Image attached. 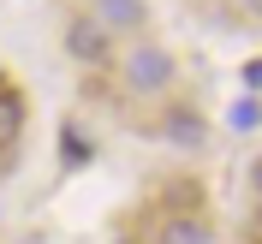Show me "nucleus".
<instances>
[{
	"mask_svg": "<svg viewBox=\"0 0 262 244\" xmlns=\"http://www.w3.org/2000/svg\"><path fill=\"white\" fill-rule=\"evenodd\" d=\"M167 143H179V149H203V119L196 114H167Z\"/></svg>",
	"mask_w": 262,
	"mask_h": 244,
	"instance_id": "20e7f679",
	"label": "nucleus"
},
{
	"mask_svg": "<svg viewBox=\"0 0 262 244\" xmlns=\"http://www.w3.org/2000/svg\"><path fill=\"white\" fill-rule=\"evenodd\" d=\"M238 6H245V12H250V18H262V0H238Z\"/></svg>",
	"mask_w": 262,
	"mask_h": 244,
	"instance_id": "9d476101",
	"label": "nucleus"
},
{
	"mask_svg": "<svg viewBox=\"0 0 262 244\" xmlns=\"http://www.w3.org/2000/svg\"><path fill=\"white\" fill-rule=\"evenodd\" d=\"M161 244H209V227H203L196 214H173L161 227Z\"/></svg>",
	"mask_w": 262,
	"mask_h": 244,
	"instance_id": "39448f33",
	"label": "nucleus"
},
{
	"mask_svg": "<svg viewBox=\"0 0 262 244\" xmlns=\"http://www.w3.org/2000/svg\"><path fill=\"white\" fill-rule=\"evenodd\" d=\"M24 244H42V238H24Z\"/></svg>",
	"mask_w": 262,
	"mask_h": 244,
	"instance_id": "9b49d317",
	"label": "nucleus"
},
{
	"mask_svg": "<svg viewBox=\"0 0 262 244\" xmlns=\"http://www.w3.org/2000/svg\"><path fill=\"white\" fill-rule=\"evenodd\" d=\"M250 185H256V191H262V155H256V161H250Z\"/></svg>",
	"mask_w": 262,
	"mask_h": 244,
	"instance_id": "1a4fd4ad",
	"label": "nucleus"
},
{
	"mask_svg": "<svg viewBox=\"0 0 262 244\" xmlns=\"http://www.w3.org/2000/svg\"><path fill=\"white\" fill-rule=\"evenodd\" d=\"M125 83L137 90V96L167 90V83H173V54H167L161 42H137V48L125 54Z\"/></svg>",
	"mask_w": 262,
	"mask_h": 244,
	"instance_id": "f257e3e1",
	"label": "nucleus"
},
{
	"mask_svg": "<svg viewBox=\"0 0 262 244\" xmlns=\"http://www.w3.org/2000/svg\"><path fill=\"white\" fill-rule=\"evenodd\" d=\"M66 48H72V60L101 65V60H107V30H101L96 18H78V24L66 30Z\"/></svg>",
	"mask_w": 262,
	"mask_h": 244,
	"instance_id": "f03ea898",
	"label": "nucleus"
},
{
	"mask_svg": "<svg viewBox=\"0 0 262 244\" xmlns=\"http://www.w3.org/2000/svg\"><path fill=\"white\" fill-rule=\"evenodd\" d=\"M227 125H232V131H256V125H262V101H256V96H250V101H232Z\"/></svg>",
	"mask_w": 262,
	"mask_h": 244,
	"instance_id": "423d86ee",
	"label": "nucleus"
},
{
	"mask_svg": "<svg viewBox=\"0 0 262 244\" xmlns=\"http://www.w3.org/2000/svg\"><path fill=\"white\" fill-rule=\"evenodd\" d=\"M101 30H143V0H96Z\"/></svg>",
	"mask_w": 262,
	"mask_h": 244,
	"instance_id": "7ed1b4c3",
	"label": "nucleus"
},
{
	"mask_svg": "<svg viewBox=\"0 0 262 244\" xmlns=\"http://www.w3.org/2000/svg\"><path fill=\"white\" fill-rule=\"evenodd\" d=\"M245 90H250V96H262V60L245 65Z\"/></svg>",
	"mask_w": 262,
	"mask_h": 244,
	"instance_id": "6e6552de",
	"label": "nucleus"
},
{
	"mask_svg": "<svg viewBox=\"0 0 262 244\" xmlns=\"http://www.w3.org/2000/svg\"><path fill=\"white\" fill-rule=\"evenodd\" d=\"M12 131H18V101H12V96H0V143H6Z\"/></svg>",
	"mask_w": 262,
	"mask_h": 244,
	"instance_id": "0eeeda50",
	"label": "nucleus"
}]
</instances>
